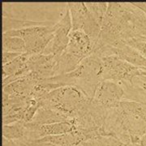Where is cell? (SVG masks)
<instances>
[{"label": "cell", "instance_id": "cell-1", "mask_svg": "<svg viewBox=\"0 0 146 146\" xmlns=\"http://www.w3.org/2000/svg\"><path fill=\"white\" fill-rule=\"evenodd\" d=\"M134 39H146L145 14L132 3H108L99 37L94 47L116 48L121 42Z\"/></svg>", "mask_w": 146, "mask_h": 146}, {"label": "cell", "instance_id": "cell-2", "mask_svg": "<svg viewBox=\"0 0 146 146\" xmlns=\"http://www.w3.org/2000/svg\"><path fill=\"white\" fill-rule=\"evenodd\" d=\"M100 135L112 136L128 146L138 144L146 135V106L123 100L110 108Z\"/></svg>", "mask_w": 146, "mask_h": 146}, {"label": "cell", "instance_id": "cell-3", "mask_svg": "<svg viewBox=\"0 0 146 146\" xmlns=\"http://www.w3.org/2000/svg\"><path fill=\"white\" fill-rule=\"evenodd\" d=\"M102 68L101 58L91 54L72 72L47 80L56 84L58 87L74 86L82 91L90 99H93L99 84L102 81Z\"/></svg>", "mask_w": 146, "mask_h": 146}, {"label": "cell", "instance_id": "cell-4", "mask_svg": "<svg viewBox=\"0 0 146 146\" xmlns=\"http://www.w3.org/2000/svg\"><path fill=\"white\" fill-rule=\"evenodd\" d=\"M82 91L74 86H62L47 94L39 101L40 106L60 110L72 119L91 102Z\"/></svg>", "mask_w": 146, "mask_h": 146}, {"label": "cell", "instance_id": "cell-5", "mask_svg": "<svg viewBox=\"0 0 146 146\" xmlns=\"http://www.w3.org/2000/svg\"><path fill=\"white\" fill-rule=\"evenodd\" d=\"M101 59L102 80L131 84L133 79L143 72L142 68H136L117 56H107Z\"/></svg>", "mask_w": 146, "mask_h": 146}, {"label": "cell", "instance_id": "cell-6", "mask_svg": "<svg viewBox=\"0 0 146 146\" xmlns=\"http://www.w3.org/2000/svg\"><path fill=\"white\" fill-rule=\"evenodd\" d=\"M56 25V24H55ZM55 25L52 26H33L4 33L12 36L21 37L26 46L29 54H42L47 45L52 40L55 31Z\"/></svg>", "mask_w": 146, "mask_h": 146}, {"label": "cell", "instance_id": "cell-7", "mask_svg": "<svg viewBox=\"0 0 146 146\" xmlns=\"http://www.w3.org/2000/svg\"><path fill=\"white\" fill-rule=\"evenodd\" d=\"M68 6L71 15L72 31L84 32L90 37L94 47L98 40L102 26L90 14L85 3H69Z\"/></svg>", "mask_w": 146, "mask_h": 146}, {"label": "cell", "instance_id": "cell-8", "mask_svg": "<svg viewBox=\"0 0 146 146\" xmlns=\"http://www.w3.org/2000/svg\"><path fill=\"white\" fill-rule=\"evenodd\" d=\"M72 31V20L68 3L62 18L55 25V31L52 40L47 45L42 54H51L58 58L66 50L69 42V35Z\"/></svg>", "mask_w": 146, "mask_h": 146}, {"label": "cell", "instance_id": "cell-9", "mask_svg": "<svg viewBox=\"0 0 146 146\" xmlns=\"http://www.w3.org/2000/svg\"><path fill=\"white\" fill-rule=\"evenodd\" d=\"M57 58L51 54H29L27 62L29 72L33 73L39 81L55 76Z\"/></svg>", "mask_w": 146, "mask_h": 146}, {"label": "cell", "instance_id": "cell-10", "mask_svg": "<svg viewBox=\"0 0 146 146\" xmlns=\"http://www.w3.org/2000/svg\"><path fill=\"white\" fill-rule=\"evenodd\" d=\"M124 89L123 84L112 80H102L95 92L93 100L106 107H114L123 100Z\"/></svg>", "mask_w": 146, "mask_h": 146}, {"label": "cell", "instance_id": "cell-11", "mask_svg": "<svg viewBox=\"0 0 146 146\" xmlns=\"http://www.w3.org/2000/svg\"><path fill=\"white\" fill-rule=\"evenodd\" d=\"M94 49V44L85 33L82 30L72 31L69 35V42L65 51L80 61L89 56Z\"/></svg>", "mask_w": 146, "mask_h": 146}, {"label": "cell", "instance_id": "cell-12", "mask_svg": "<svg viewBox=\"0 0 146 146\" xmlns=\"http://www.w3.org/2000/svg\"><path fill=\"white\" fill-rule=\"evenodd\" d=\"M39 82L31 72L16 81L3 87V94L11 98L32 99V94L36 84Z\"/></svg>", "mask_w": 146, "mask_h": 146}, {"label": "cell", "instance_id": "cell-13", "mask_svg": "<svg viewBox=\"0 0 146 146\" xmlns=\"http://www.w3.org/2000/svg\"><path fill=\"white\" fill-rule=\"evenodd\" d=\"M29 54L24 53L12 62L3 66V87L19 80L29 73L27 62Z\"/></svg>", "mask_w": 146, "mask_h": 146}, {"label": "cell", "instance_id": "cell-14", "mask_svg": "<svg viewBox=\"0 0 146 146\" xmlns=\"http://www.w3.org/2000/svg\"><path fill=\"white\" fill-rule=\"evenodd\" d=\"M98 136L101 135L97 133H85L81 131L76 130L58 136H46L35 141L46 142L58 146H80L85 141Z\"/></svg>", "mask_w": 146, "mask_h": 146}, {"label": "cell", "instance_id": "cell-15", "mask_svg": "<svg viewBox=\"0 0 146 146\" xmlns=\"http://www.w3.org/2000/svg\"><path fill=\"white\" fill-rule=\"evenodd\" d=\"M31 122L36 124H51L62 122L72 123V119L60 110L40 106Z\"/></svg>", "mask_w": 146, "mask_h": 146}, {"label": "cell", "instance_id": "cell-16", "mask_svg": "<svg viewBox=\"0 0 146 146\" xmlns=\"http://www.w3.org/2000/svg\"><path fill=\"white\" fill-rule=\"evenodd\" d=\"M115 56L119 57L136 68H146V58L125 42H121L115 48Z\"/></svg>", "mask_w": 146, "mask_h": 146}, {"label": "cell", "instance_id": "cell-17", "mask_svg": "<svg viewBox=\"0 0 146 146\" xmlns=\"http://www.w3.org/2000/svg\"><path fill=\"white\" fill-rule=\"evenodd\" d=\"M25 122L18 121L16 123L3 125V137L11 141H21L25 135Z\"/></svg>", "mask_w": 146, "mask_h": 146}, {"label": "cell", "instance_id": "cell-18", "mask_svg": "<svg viewBox=\"0 0 146 146\" xmlns=\"http://www.w3.org/2000/svg\"><path fill=\"white\" fill-rule=\"evenodd\" d=\"M3 51L19 54L26 53L25 42L21 37L3 33Z\"/></svg>", "mask_w": 146, "mask_h": 146}, {"label": "cell", "instance_id": "cell-19", "mask_svg": "<svg viewBox=\"0 0 146 146\" xmlns=\"http://www.w3.org/2000/svg\"><path fill=\"white\" fill-rule=\"evenodd\" d=\"M123 86L125 92L123 100L133 101L146 106V89L129 84H123Z\"/></svg>", "mask_w": 146, "mask_h": 146}, {"label": "cell", "instance_id": "cell-20", "mask_svg": "<svg viewBox=\"0 0 146 146\" xmlns=\"http://www.w3.org/2000/svg\"><path fill=\"white\" fill-rule=\"evenodd\" d=\"M85 5L95 21L102 26L108 8V3H85Z\"/></svg>", "mask_w": 146, "mask_h": 146}, {"label": "cell", "instance_id": "cell-21", "mask_svg": "<svg viewBox=\"0 0 146 146\" xmlns=\"http://www.w3.org/2000/svg\"><path fill=\"white\" fill-rule=\"evenodd\" d=\"M127 45L130 46L133 49H135L141 55L146 58V42L141 41V40H131L126 42Z\"/></svg>", "mask_w": 146, "mask_h": 146}, {"label": "cell", "instance_id": "cell-22", "mask_svg": "<svg viewBox=\"0 0 146 146\" xmlns=\"http://www.w3.org/2000/svg\"><path fill=\"white\" fill-rule=\"evenodd\" d=\"M22 54L12 52H3V66L7 63L12 62L14 59H16L18 56H20Z\"/></svg>", "mask_w": 146, "mask_h": 146}, {"label": "cell", "instance_id": "cell-23", "mask_svg": "<svg viewBox=\"0 0 146 146\" xmlns=\"http://www.w3.org/2000/svg\"><path fill=\"white\" fill-rule=\"evenodd\" d=\"M131 84H134V85H136V86L143 88V89H146V76L139 75V76H136L133 79Z\"/></svg>", "mask_w": 146, "mask_h": 146}, {"label": "cell", "instance_id": "cell-24", "mask_svg": "<svg viewBox=\"0 0 146 146\" xmlns=\"http://www.w3.org/2000/svg\"><path fill=\"white\" fill-rule=\"evenodd\" d=\"M29 146H58L50 144V143H46V142H39V141H33L30 143Z\"/></svg>", "mask_w": 146, "mask_h": 146}, {"label": "cell", "instance_id": "cell-25", "mask_svg": "<svg viewBox=\"0 0 146 146\" xmlns=\"http://www.w3.org/2000/svg\"><path fill=\"white\" fill-rule=\"evenodd\" d=\"M132 3L146 15V3Z\"/></svg>", "mask_w": 146, "mask_h": 146}, {"label": "cell", "instance_id": "cell-26", "mask_svg": "<svg viewBox=\"0 0 146 146\" xmlns=\"http://www.w3.org/2000/svg\"><path fill=\"white\" fill-rule=\"evenodd\" d=\"M133 146H146V135L143 136L141 139L140 142Z\"/></svg>", "mask_w": 146, "mask_h": 146}, {"label": "cell", "instance_id": "cell-27", "mask_svg": "<svg viewBox=\"0 0 146 146\" xmlns=\"http://www.w3.org/2000/svg\"><path fill=\"white\" fill-rule=\"evenodd\" d=\"M145 42H146V39H145Z\"/></svg>", "mask_w": 146, "mask_h": 146}]
</instances>
